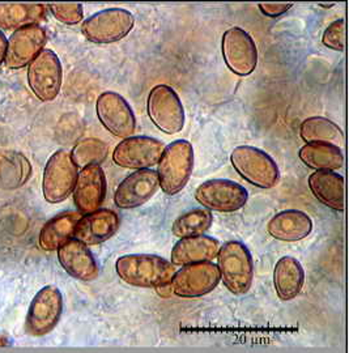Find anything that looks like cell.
Returning <instances> with one entry per match:
<instances>
[{"label": "cell", "mask_w": 349, "mask_h": 353, "mask_svg": "<svg viewBox=\"0 0 349 353\" xmlns=\"http://www.w3.org/2000/svg\"><path fill=\"white\" fill-rule=\"evenodd\" d=\"M115 271L126 284L140 288H163L170 285L175 267L152 254H128L115 262Z\"/></svg>", "instance_id": "obj_1"}, {"label": "cell", "mask_w": 349, "mask_h": 353, "mask_svg": "<svg viewBox=\"0 0 349 353\" xmlns=\"http://www.w3.org/2000/svg\"><path fill=\"white\" fill-rule=\"evenodd\" d=\"M220 280L233 294L249 292L254 279V265L249 249L238 241H229L220 246L217 254Z\"/></svg>", "instance_id": "obj_2"}, {"label": "cell", "mask_w": 349, "mask_h": 353, "mask_svg": "<svg viewBox=\"0 0 349 353\" xmlns=\"http://www.w3.org/2000/svg\"><path fill=\"white\" fill-rule=\"evenodd\" d=\"M194 166V150L188 140H175L162 152L159 161V185L166 195H175L186 186Z\"/></svg>", "instance_id": "obj_3"}, {"label": "cell", "mask_w": 349, "mask_h": 353, "mask_svg": "<svg viewBox=\"0 0 349 353\" xmlns=\"http://www.w3.org/2000/svg\"><path fill=\"white\" fill-rule=\"evenodd\" d=\"M230 160L238 174L257 188L272 189L279 182V168L266 152L241 145L232 152Z\"/></svg>", "instance_id": "obj_4"}, {"label": "cell", "mask_w": 349, "mask_h": 353, "mask_svg": "<svg viewBox=\"0 0 349 353\" xmlns=\"http://www.w3.org/2000/svg\"><path fill=\"white\" fill-rule=\"evenodd\" d=\"M150 121L160 131L174 135L185 126V110L175 90L168 85H156L147 102Z\"/></svg>", "instance_id": "obj_5"}, {"label": "cell", "mask_w": 349, "mask_h": 353, "mask_svg": "<svg viewBox=\"0 0 349 353\" xmlns=\"http://www.w3.org/2000/svg\"><path fill=\"white\" fill-rule=\"evenodd\" d=\"M134 14L122 8H109L92 14L81 26L88 41L112 43L125 38L134 28Z\"/></svg>", "instance_id": "obj_6"}, {"label": "cell", "mask_w": 349, "mask_h": 353, "mask_svg": "<svg viewBox=\"0 0 349 353\" xmlns=\"http://www.w3.org/2000/svg\"><path fill=\"white\" fill-rule=\"evenodd\" d=\"M63 312L61 290L54 285H46L37 292L28 310L26 332L32 336H43L58 325Z\"/></svg>", "instance_id": "obj_7"}, {"label": "cell", "mask_w": 349, "mask_h": 353, "mask_svg": "<svg viewBox=\"0 0 349 353\" xmlns=\"http://www.w3.org/2000/svg\"><path fill=\"white\" fill-rule=\"evenodd\" d=\"M77 168L67 151H57L48 161L42 179V192L51 204L66 201L75 188Z\"/></svg>", "instance_id": "obj_8"}, {"label": "cell", "mask_w": 349, "mask_h": 353, "mask_svg": "<svg viewBox=\"0 0 349 353\" xmlns=\"http://www.w3.org/2000/svg\"><path fill=\"white\" fill-rule=\"evenodd\" d=\"M28 83L39 101L57 99L62 87V64L54 51L42 50L29 63Z\"/></svg>", "instance_id": "obj_9"}, {"label": "cell", "mask_w": 349, "mask_h": 353, "mask_svg": "<svg viewBox=\"0 0 349 353\" xmlns=\"http://www.w3.org/2000/svg\"><path fill=\"white\" fill-rule=\"evenodd\" d=\"M220 283V272L212 262H200L182 265L175 271L170 288L182 299H197L211 293Z\"/></svg>", "instance_id": "obj_10"}, {"label": "cell", "mask_w": 349, "mask_h": 353, "mask_svg": "<svg viewBox=\"0 0 349 353\" xmlns=\"http://www.w3.org/2000/svg\"><path fill=\"white\" fill-rule=\"evenodd\" d=\"M195 199L208 211L236 212L245 207L249 195L245 188L233 181L211 179L197 189Z\"/></svg>", "instance_id": "obj_11"}, {"label": "cell", "mask_w": 349, "mask_h": 353, "mask_svg": "<svg viewBox=\"0 0 349 353\" xmlns=\"http://www.w3.org/2000/svg\"><path fill=\"white\" fill-rule=\"evenodd\" d=\"M163 143L150 137H130L123 139L112 152L114 164L126 168L143 170L159 164Z\"/></svg>", "instance_id": "obj_12"}, {"label": "cell", "mask_w": 349, "mask_h": 353, "mask_svg": "<svg viewBox=\"0 0 349 353\" xmlns=\"http://www.w3.org/2000/svg\"><path fill=\"white\" fill-rule=\"evenodd\" d=\"M102 126L117 138L127 139L137 128V119L130 105L115 92H103L96 103Z\"/></svg>", "instance_id": "obj_13"}, {"label": "cell", "mask_w": 349, "mask_h": 353, "mask_svg": "<svg viewBox=\"0 0 349 353\" xmlns=\"http://www.w3.org/2000/svg\"><path fill=\"white\" fill-rule=\"evenodd\" d=\"M223 57L228 68L239 76H248L258 63V50L254 39L243 29L235 26L223 36Z\"/></svg>", "instance_id": "obj_14"}, {"label": "cell", "mask_w": 349, "mask_h": 353, "mask_svg": "<svg viewBox=\"0 0 349 353\" xmlns=\"http://www.w3.org/2000/svg\"><path fill=\"white\" fill-rule=\"evenodd\" d=\"M48 41L45 30L39 26H29L13 32L7 42L4 63L7 68H23L37 57Z\"/></svg>", "instance_id": "obj_15"}, {"label": "cell", "mask_w": 349, "mask_h": 353, "mask_svg": "<svg viewBox=\"0 0 349 353\" xmlns=\"http://www.w3.org/2000/svg\"><path fill=\"white\" fill-rule=\"evenodd\" d=\"M159 188V176L154 170H137L119 183L114 194V203L122 210L137 208L148 202Z\"/></svg>", "instance_id": "obj_16"}, {"label": "cell", "mask_w": 349, "mask_h": 353, "mask_svg": "<svg viewBox=\"0 0 349 353\" xmlns=\"http://www.w3.org/2000/svg\"><path fill=\"white\" fill-rule=\"evenodd\" d=\"M72 192L80 214H92L100 210L106 195V178L100 165H90L81 169Z\"/></svg>", "instance_id": "obj_17"}, {"label": "cell", "mask_w": 349, "mask_h": 353, "mask_svg": "<svg viewBox=\"0 0 349 353\" xmlns=\"http://www.w3.org/2000/svg\"><path fill=\"white\" fill-rule=\"evenodd\" d=\"M119 217L112 210L100 208L92 214H84L76 224L74 239L87 246L100 245L110 240L119 229Z\"/></svg>", "instance_id": "obj_18"}, {"label": "cell", "mask_w": 349, "mask_h": 353, "mask_svg": "<svg viewBox=\"0 0 349 353\" xmlns=\"http://www.w3.org/2000/svg\"><path fill=\"white\" fill-rule=\"evenodd\" d=\"M58 261L63 270L77 280L92 281L100 275V268L92 252L87 245L75 239L58 249Z\"/></svg>", "instance_id": "obj_19"}, {"label": "cell", "mask_w": 349, "mask_h": 353, "mask_svg": "<svg viewBox=\"0 0 349 353\" xmlns=\"http://www.w3.org/2000/svg\"><path fill=\"white\" fill-rule=\"evenodd\" d=\"M312 230V221L309 214L297 210H288L275 214L267 225L268 234L275 240L283 242L303 240Z\"/></svg>", "instance_id": "obj_20"}, {"label": "cell", "mask_w": 349, "mask_h": 353, "mask_svg": "<svg viewBox=\"0 0 349 353\" xmlns=\"http://www.w3.org/2000/svg\"><path fill=\"white\" fill-rule=\"evenodd\" d=\"M220 250V242L208 236L181 239L170 254L172 265H188L200 262H211Z\"/></svg>", "instance_id": "obj_21"}, {"label": "cell", "mask_w": 349, "mask_h": 353, "mask_svg": "<svg viewBox=\"0 0 349 353\" xmlns=\"http://www.w3.org/2000/svg\"><path fill=\"white\" fill-rule=\"evenodd\" d=\"M81 216L77 211H67L50 219L39 232V248L45 252H55L66 242L72 240L76 224Z\"/></svg>", "instance_id": "obj_22"}, {"label": "cell", "mask_w": 349, "mask_h": 353, "mask_svg": "<svg viewBox=\"0 0 349 353\" xmlns=\"http://www.w3.org/2000/svg\"><path fill=\"white\" fill-rule=\"evenodd\" d=\"M305 284V271L293 256H283L275 265L274 285L281 301H290L301 293Z\"/></svg>", "instance_id": "obj_23"}, {"label": "cell", "mask_w": 349, "mask_h": 353, "mask_svg": "<svg viewBox=\"0 0 349 353\" xmlns=\"http://www.w3.org/2000/svg\"><path fill=\"white\" fill-rule=\"evenodd\" d=\"M309 189L319 202L335 211H344V178L335 172L318 170L309 176Z\"/></svg>", "instance_id": "obj_24"}, {"label": "cell", "mask_w": 349, "mask_h": 353, "mask_svg": "<svg viewBox=\"0 0 349 353\" xmlns=\"http://www.w3.org/2000/svg\"><path fill=\"white\" fill-rule=\"evenodd\" d=\"M46 17V7L36 3H0V29L37 26Z\"/></svg>", "instance_id": "obj_25"}, {"label": "cell", "mask_w": 349, "mask_h": 353, "mask_svg": "<svg viewBox=\"0 0 349 353\" xmlns=\"http://www.w3.org/2000/svg\"><path fill=\"white\" fill-rule=\"evenodd\" d=\"M299 160L309 168L318 170L334 172L344 164L341 150L327 143H310L299 150Z\"/></svg>", "instance_id": "obj_26"}, {"label": "cell", "mask_w": 349, "mask_h": 353, "mask_svg": "<svg viewBox=\"0 0 349 353\" xmlns=\"http://www.w3.org/2000/svg\"><path fill=\"white\" fill-rule=\"evenodd\" d=\"M299 135L303 141L327 143L339 147L343 144V131L330 119L323 117H312L305 119L299 127Z\"/></svg>", "instance_id": "obj_27"}, {"label": "cell", "mask_w": 349, "mask_h": 353, "mask_svg": "<svg viewBox=\"0 0 349 353\" xmlns=\"http://www.w3.org/2000/svg\"><path fill=\"white\" fill-rule=\"evenodd\" d=\"M30 173V164L23 154L13 152L0 154V188H20L28 181Z\"/></svg>", "instance_id": "obj_28"}, {"label": "cell", "mask_w": 349, "mask_h": 353, "mask_svg": "<svg viewBox=\"0 0 349 353\" xmlns=\"http://www.w3.org/2000/svg\"><path fill=\"white\" fill-rule=\"evenodd\" d=\"M212 220L211 211L197 208L179 216L172 227V232L178 239L203 236L212 225Z\"/></svg>", "instance_id": "obj_29"}, {"label": "cell", "mask_w": 349, "mask_h": 353, "mask_svg": "<svg viewBox=\"0 0 349 353\" xmlns=\"http://www.w3.org/2000/svg\"><path fill=\"white\" fill-rule=\"evenodd\" d=\"M109 147L99 139H86L79 141L74 147L71 159L76 168H87L90 165H100L108 156Z\"/></svg>", "instance_id": "obj_30"}, {"label": "cell", "mask_w": 349, "mask_h": 353, "mask_svg": "<svg viewBox=\"0 0 349 353\" xmlns=\"http://www.w3.org/2000/svg\"><path fill=\"white\" fill-rule=\"evenodd\" d=\"M48 7L52 16L66 26H76L84 17L83 6L80 3H50Z\"/></svg>", "instance_id": "obj_31"}, {"label": "cell", "mask_w": 349, "mask_h": 353, "mask_svg": "<svg viewBox=\"0 0 349 353\" xmlns=\"http://www.w3.org/2000/svg\"><path fill=\"white\" fill-rule=\"evenodd\" d=\"M324 46L335 51H344L346 49V20L339 19L331 23L324 30L322 36Z\"/></svg>", "instance_id": "obj_32"}, {"label": "cell", "mask_w": 349, "mask_h": 353, "mask_svg": "<svg viewBox=\"0 0 349 353\" xmlns=\"http://www.w3.org/2000/svg\"><path fill=\"white\" fill-rule=\"evenodd\" d=\"M258 7L263 14L275 19L289 11L293 7V4L292 3H259Z\"/></svg>", "instance_id": "obj_33"}, {"label": "cell", "mask_w": 349, "mask_h": 353, "mask_svg": "<svg viewBox=\"0 0 349 353\" xmlns=\"http://www.w3.org/2000/svg\"><path fill=\"white\" fill-rule=\"evenodd\" d=\"M7 42L8 39L4 36V33L0 30V65L6 59V52H7Z\"/></svg>", "instance_id": "obj_34"}, {"label": "cell", "mask_w": 349, "mask_h": 353, "mask_svg": "<svg viewBox=\"0 0 349 353\" xmlns=\"http://www.w3.org/2000/svg\"><path fill=\"white\" fill-rule=\"evenodd\" d=\"M318 6H319V7H323V8H331V7L335 6V3H319Z\"/></svg>", "instance_id": "obj_35"}]
</instances>
